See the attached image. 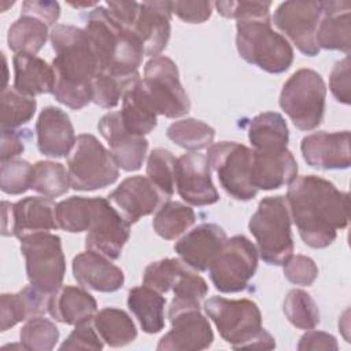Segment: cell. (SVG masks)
I'll use <instances>...</instances> for the list:
<instances>
[{
    "mask_svg": "<svg viewBox=\"0 0 351 351\" xmlns=\"http://www.w3.org/2000/svg\"><path fill=\"white\" fill-rule=\"evenodd\" d=\"M287 203L299 236L311 248L330 245L350 218L348 193L317 176H300L288 184Z\"/></svg>",
    "mask_w": 351,
    "mask_h": 351,
    "instance_id": "6da1fadb",
    "label": "cell"
},
{
    "mask_svg": "<svg viewBox=\"0 0 351 351\" xmlns=\"http://www.w3.org/2000/svg\"><path fill=\"white\" fill-rule=\"evenodd\" d=\"M55 58V99L71 110H81L92 101V84L99 62L85 29L56 25L49 33Z\"/></svg>",
    "mask_w": 351,
    "mask_h": 351,
    "instance_id": "7a4b0ae2",
    "label": "cell"
},
{
    "mask_svg": "<svg viewBox=\"0 0 351 351\" xmlns=\"http://www.w3.org/2000/svg\"><path fill=\"white\" fill-rule=\"evenodd\" d=\"M88 33L99 62V71L121 78L140 77L144 47L137 34L115 22L106 7L96 5L86 16Z\"/></svg>",
    "mask_w": 351,
    "mask_h": 351,
    "instance_id": "3957f363",
    "label": "cell"
},
{
    "mask_svg": "<svg viewBox=\"0 0 351 351\" xmlns=\"http://www.w3.org/2000/svg\"><path fill=\"white\" fill-rule=\"evenodd\" d=\"M204 311L232 348L276 347L274 337L262 328L261 310L252 300L213 296L204 303Z\"/></svg>",
    "mask_w": 351,
    "mask_h": 351,
    "instance_id": "277c9868",
    "label": "cell"
},
{
    "mask_svg": "<svg viewBox=\"0 0 351 351\" xmlns=\"http://www.w3.org/2000/svg\"><path fill=\"white\" fill-rule=\"evenodd\" d=\"M248 228L256 240L258 254L267 265L281 266L292 255L291 214L284 196L263 197L252 214Z\"/></svg>",
    "mask_w": 351,
    "mask_h": 351,
    "instance_id": "5b68a950",
    "label": "cell"
},
{
    "mask_svg": "<svg viewBox=\"0 0 351 351\" xmlns=\"http://www.w3.org/2000/svg\"><path fill=\"white\" fill-rule=\"evenodd\" d=\"M270 23V21H237L236 47L245 62L267 73L280 74L291 67L293 49Z\"/></svg>",
    "mask_w": 351,
    "mask_h": 351,
    "instance_id": "8992f818",
    "label": "cell"
},
{
    "mask_svg": "<svg viewBox=\"0 0 351 351\" xmlns=\"http://www.w3.org/2000/svg\"><path fill=\"white\" fill-rule=\"evenodd\" d=\"M325 97L322 77L311 69H300L284 84L278 103L298 129L313 130L322 122Z\"/></svg>",
    "mask_w": 351,
    "mask_h": 351,
    "instance_id": "52a82bcc",
    "label": "cell"
},
{
    "mask_svg": "<svg viewBox=\"0 0 351 351\" xmlns=\"http://www.w3.org/2000/svg\"><path fill=\"white\" fill-rule=\"evenodd\" d=\"M70 185L75 191L106 188L118 180V165L108 149L89 133L80 134L67 158Z\"/></svg>",
    "mask_w": 351,
    "mask_h": 351,
    "instance_id": "ba28073f",
    "label": "cell"
},
{
    "mask_svg": "<svg viewBox=\"0 0 351 351\" xmlns=\"http://www.w3.org/2000/svg\"><path fill=\"white\" fill-rule=\"evenodd\" d=\"M19 240L29 284L44 293H55L62 287L66 274L60 237L49 232H38Z\"/></svg>",
    "mask_w": 351,
    "mask_h": 351,
    "instance_id": "9c48e42d",
    "label": "cell"
},
{
    "mask_svg": "<svg viewBox=\"0 0 351 351\" xmlns=\"http://www.w3.org/2000/svg\"><path fill=\"white\" fill-rule=\"evenodd\" d=\"M140 84L158 115L180 118L189 112V97L181 85L177 64L170 58H151Z\"/></svg>",
    "mask_w": 351,
    "mask_h": 351,
    "instance_id": "30bf717a",
    "label": "cell"
},
{
    "mask_svg": "<svg viewBox=\"0 0 351 351\" xmlns=\"http://www.w3.org/2000/svg\"><path fill=\"white\" fill-rule=\"evenodd\" d=\"M207 160L215 170L221 186L236 200H251L258 189L252 182L254 151L236 141H219L211 144Z\"/></svg>",
    "mask_w": 351,
    "mask_h": 351,
    "instance_id": "8fae6325",
    "label": "cell"
},
{
    "mask_svg": "<svg viewBox=\"0 0 351 351\" xmlns=\"http://www.w3.org/2000/svg\"><path fill=\"white\" fill-rule=\"evenodd\" d=\"M258 267V250L243 234L228 239L208 267L217 291L234 293L244 291Z\"/></svg>",
    "mask_w": 351,
    "mask_h": 351,
    "instance_id": "7c38bea8",
    "label": "cell"
},
{
    "mask_svg": "<svg viewBox=\"0 0 351 351\" xmlns=\"http://www.w3.org/2000/svg\"><path fill=\"white\" fill-rule=\"evenodd\" d=\"M85 247L111 261L121 256L130 236V223L104 197H93V208L86 230Z\"/></svg>",
    "mask_w": 351,
    "mask_h": 351,
    "instance_id": "4fadbf2b",
    "label": "cell"
},
{
    "mask_svg": "<svg viewBox=\"0 0 351 351\" xmlns=\"http://www.w3.org/2000/svg\"><path fill=\"white\" fill-rule=\"evenodd\" d=\"M321 16V1H285L274 11L273 22L302 53L315 56L319 52L315 34Z\"/></svg>",
    "mask_w": 351,
    "mask_h": 351,
    "instance_id": "5bb4252c",
    "label": "cell"
},
{
    "mask_svg": "<svg viewBox=\"0 0 351 351\" xmlns=\"http://www.w3.org/2000/svg\"><path fill=\"white\" fill-rule=\"evenodd\" d=\"M59 228L56 221V204L48 197L30 196L16 203L3 202V236L22 239L26 234L49 232Z\"/></svg>",
    "mask_w": 351,
    "mask_h": 351,
    "instance_id": "9a60e30c",
    "label": "cell"
},
{
    "mask_svg": "<svg viewBox=\"0 0 351 351\" xmlns=\"http://www.w3.org/2000/svg\"><path fill=\"white\" fill-rule=\"evenodd\" d=\"M210 169L207 156L197 151L177 158L176 186L182 200L192 206H210L219 200Z\"/></svg>",
    "mask_w": 351,
    "mask_h": 351,
    "instance_id": "2e32d148",
    "label": "cell"
},
{
    "mask_svg": "<svg viewBox=\"0 0 351 351\" xmlns=\"http://www.w3.org/2000/svg\"><path fill=\"white\" fill-rule=\"evenodd\" d=\"M171 329L159 340V351H199L206 350L214 340L208 319L200 308H186L169 314Z\"/></svg>",
    "mask_w": 351,
    "mask_h": 351,
    "instance_id": "e0dca14e",
    "label": "cell"
},
{
    "mask_svg": "<svg viewBox=\"0 0 351 351\" xmlns=\"http://www.w3.org/2000/svg\"><path fill=\"white\" fill-rule=\"evenodd\" d=\"M107 199L130 225L165 203L154 184L143 176L125 178Z\"/></svg>",
    "mask_w": 351,
    "mask_h": 351,
    "instance_id": "ac0fdd59",
    "label": "cell"
},
{
    "mask_svg": "<svg viewBox=\"0 0 351 351\" xmlns=\"http://www.w3.org/2000/svg\"><path fill=\"white\" fill-rule=\"evenodd\" d=\"M100 134L110 145V152L114 156L118 167L125 171H136L141 167L148 149V141L129 133L117 111L103 115L97 123Z\"/></svg>",
    "mask_w": 351,
    "mask_h": 351,
    "instance_id": "d6986e66",
    "label": "cell"
},
{
    "mask_svg": "<svg viewBox=\"0 0 351 351\" xmlns=\"http://www.w3.org/2000/svg\"><path fill=\"white\" fill-rule=\"evenodd\" d=\"M300 151L308 166L321 170L347 169L351 163L350 132H315L302 140Z\"/></svg>",
    "mask_w": 351,
    "mask_h": 351,
    "instance_id": "ffe728a7",
    "label": "cell"
},
{
    "mask_svg": "<svg viewBox=\"0 0 351 351\" xmlns=\"http://www.w3.org/2000/svg\"><path fill=\"white\" fill-rule=\"evenodd\" d=\"M226 232L217 223H202L182 236L174 245V251L193 270H208L225 241Z\"/></svg>",
    "mask_w": 351,
    "mask_h": 351,
    "instance_id": "44dd1931",
    "label": "cell"
},
{
    "mask_svg": "<svg viewBox=\"0 0 351 351\" xmlns=\"http://www.w3.org/2000/svg\"><path fill=\"white\" fill-rule=\"evenodd\" d=\"M171 1H143L132 30L144 47L145 56H159L170 38Z\"/></svg>",
    "mask_w": 351,
    "mask_h": 351,
    "instance_id": "7402d4cb",
    "label": "cell"
},
{
    "mask_svg": "<svg viewBox=\"0 0 351 351\" xmlns=\"http://www.w3.org/2000/svg\"><path fill=\"white\" fill-rule=\"evenodd\" d=\"M37 148L44 156H67L75 144V133L70 117L59 107L47 106L36 122Z\"/></svg>",
    "mask_w": 351,
    "mask_h": 351,
    "instance_id": "603a6c76",
    "label": "cell"
},
{
    "mask_svg": "<svg viewBox=\"0 0 351 351\" xmlns=\"http://www.w3.org/2000/svg\"><path fill=\"white\" fill-rule=\"evenodd\" d=\"M73 276L81 287L97 292H115L125 282L123 271L111 259L89 250L74 256Z\"/></svg>",
    "mask_w": 351,
    "mask_h": 351,
    "instance_id": "cb8c5ba5",
    "label": "cell"
},
{
    "mask_svg": "<svg viewBox=\"0 0 351 351\" xmlns=\"http://www.w3.org/2000/svg\"><path fill=\"white\" fill-rule=\"evenodd\" d=\"M252 151V182L258 191L277 189L296 178L298 163L288 148L277 152Z\"/></svg>",
    "mask_w": 351,
    "mask_h": 351,
    "instance_id": "d4e9b609",
    "label": "cell"
},
{
    "mask_svg": "<svg viewBox=\"0 0 351 351\" xmlns=\"http://www.w3.org/2000/svg\"><path fill=\"white\" fill-rule=\"evenodd\" d=\"M322 19L318 25L315 40L318 48L348 53L351 48L350 1H321Z\"/></svg>",
    "mask_w": 351,
    "mask_h": 351,
    "instance_id": "484cf974",
    "label": "cell"
},
{
    "mask_svg": "<svg viewBox=\"0 0 351 351\" xmlns=\"http://www.w3.org/2000/svg\"><path fill=\"white\" fill-rule=\"evenodd\" d=\"M48 313L56 321L75 326L88 322L95 317L97 313V303L84 288L64 285L51 295Z\"/></svg>",
    "mask_w": 351,
    "mask_h": 351,
    "instance_id": "4316f807",
    "label": "cell"
},
{
    "mask_svg": "<svg viewBox=\"0 0 351 351\" xmlns=\"http://www.w3.org/2000/svg\"><path fill=\"white\" fill-rule=\"evenodd\" d=\"M51 295L27 285L16 293H3L0 298V328L3 332L22 321L45 314Z\"/></svg>",
    "mask_w": 351,
    "mask_h": 351,
    "instance_id": "83f0119b",
    "label": "cell"
},
{
    "mask_svg": "<svg viewBox=\"0 0 351 351\" xmlns=\"http://www.w3.org/2000/svg\"><path fill=\"white\" fill-rule=\"evenodd\" d=\"M12 63L16 90L30 97L53 92L55 73L44 59L29 53H15Z\"/></svg>",
    "mask_w": 351,
    "mask_h": 351,
    "instance_id": "f1b7e54d",
    "label": "cell"
},
{
    "mask_svg": "<svg viewBox=\"0 0 351 351\" xmlns=\"http://www.w3.org/2000/svg\"><path fill=\"white\" fill-rule=\"evenodd\" d=\"M140 80L123 95L122 110L119 114L122 123L129 133L144 137V134H148L156 128L158 114L141 88Z\"/></svg>",
    "mask_w": 351,
    "mask_h": 351,
    "instance_id": "f546056e",
    "label": "cell"
},
{
    "mask_svg": "<svg viewBox=\"0 0 351 351\" xmlns=\"http://www.w3.org/2000/svg\"><path fill=\"white\" fill-rule=\"evenodd\" d=\"M248 138L255 151L277 152L287 149L289 130L281 114L267 111L251 119Z\"/></svg>",
    "mask_w": 351,
    "mask_h": 351,
    "instance_id": "4dcf8cb0",
    "label": "cell"
},
{
    "mask_svg": "<svg viewBox=\"0 0 351 351\" xmlns=\"http://www.w3.org/2000/svg\"><path fill=\"white\" fill-rule=\"evenodd\" d=\"M165 304L162 293L145 285L132 288L128 295V307L145 333H158L163 329Z\"/></svg>",
    "mask_w": 351,
    "mask_h": 351,
    "instance_id": "1f68e13d",
    "label": "cell"
},
{
    "mask_svg": "<svg viewBox=\"0 0 351 351\" xmlns=\"http://www.w3.org/2000/svg\"><path fill=\"white\" fill-rule=\"evenodd\" d=\"M92 324L110 347H123L137 337L136 325L129 314L117 307L101 308L92 318Z\"/></svg>",
    "mask_w": 351,
    "mask_h": 351,
    "instance_id": "d6a6232c",
    "label": "cell"
},
{
    "mask_svg": "<svg viewBox=\"0 0 351 351\" xmlns=\"http://www.w3.org/2000/svg\"><path fill=\"white\" fill-rule=\"evenodd\" d=\"M48 25L43 21L21 15L8 29L7 43L11 51L15 53L36 55L47 43Z\"/></svg>",
    "mask_w": 351,
    "mask_h": 351,
    "instance_id": "836d02e7",
    "label": "cell"
},
{
    "mask_svg": "<svg viewBox=\"0 0 351 351\" xmlns=\"http://www.w3.org/2000/svg\"><path fill=\"white\" fill-rule=\"evenodd\" d=\"M195 221V211L189 206L181 202L167 200L155 213L152 226L162 239L174 240L186 232Z\"/></svg>",
    "mask_w": 351,
    "mask_h": 351,
    "instance_id": "e575fe53",
    "label": "cell"
},
{
    "mask_svg": "<svg viewBox=\"0 0 351 351\" xmlns=\"http://www.w3.org/2000/svg\"><path fill=\"white\" fill-rule=\"evenodd\" d=\"M69 170L52 160H38L33 165L30 189L38 192L44 197L53 199L64 195L70 188Z\"/></svg>",
    "mask_w": 351,
    "mask_h": 351,
    "instance_id": "d590c367",
    "label": "cell"
},
{
    "mask_svg": "<svg viewBox=\"0 0 351 351\" xmlns=\"http://www.w3.org/2000/svg\"><path fill=\"white\" fill-rule=\"evenodd\" d=\"M167 137L181 148L199 151L208 148L215 137V130L203 121L185 118L173 122L166 132Z\"/></svg>",
    "mask_w": 351,
    "mask_h": 351,
    "instance_id": "8d00e7d4",
    "label": "cell"
},
{
    "mask_svg": "<svg viewBox=\"0 0 351 351\" xmlns=\"http://www.w3.org/2000/svg\"><path fill=\"white\" fill-rule=\"evenodd\" d=\"M174 298L169 307V314L186 308H200V302L208 292V285L193 269H185L171 287Z\"/></svg>",
    "mask_w": 351,
    "mask_h": 351,
    "instance_id": "74e56055",
    "label": "cell"
},
{
    "mask_svg": "<svg viewBox=\"0 0 351 351\" xmlns=\"http://www.w3.org/2000/svg\"><path fill=\"white\" fill-rule=\"evenodd\" d=\"M176 162L177 158L165 148L152 149L147 160V177L165 202L170 200L174 193Z\"/></svg>",
    "mask_w": 351,
    "mask_h": 351,
    "instance_id": "f35d334b",
    "label": "cell"
},
{
    "mask_svg": "<svg viewBox=\"0 0 351 351\" xmlns=\"http://www.w3.org/2000/svg\"><path fill=\"white\" fill-rule=\"evenodd\" d=\"M36 99L12 88L1 89V130H14L27 123L36 112Z\"/></svg>",
    "mask_w": 351,
    "mask_h": 351,
    "instance_id": "ab89813d",
    "label": "cell"
},
{
    "mask_svg": "<svg viewBox=\"0 0 351 351\" xmlns=\"http://www.w3.org/2000/svg\"><path fill=\"white\" fill-rule=\"evenodd\" d=\"M93 197L71 196L56 204L58 226L70 233L86 232L90 222Z\"/></svg>",
    "mask_w": 351,
    "mask_h": 351,
    "instance_id": "60d3db41",
    "label": "cell"
},
{
    "mask_svg": "<svg viewBox=\"0 0 351 351\" xmlns=\"http://www.w3.org/2000/svg\"><path fill=\"white\" fill-rule=\"evenodd\" d=\"M287 319L299 329H314L319 324V310L314 299L302 289H291L282 303Z\"/></svg>",
    "mask_w": 351,
    "mask_h": 351,
    "instance_id": "b9f144b4",
    "label": "cell"
},
{
    "mask_svg": "<svg viewBox=\"0 0 351 351\" xmlns=\"http://www.w3.org/2000/svg\"><path fill=\"white\" fill-rule=\"evenodd\" d=\"M19 339L23 350L51 351L59 340V330L52 321L37 315L22 326Z\"/></svg>",
    "mask_w": 351,
    "mask_h": 351,
    "instance_id": "7bdbcfd3",
    "label": "cell"
},
{
    "mask_svg": "<svg viewBox=\"0 0 351 351\" xmlns=\"http://www.w3.org/2000/svg\"><path fill=\"white\" fill-rule=\"evenodd\" d=\"M138 80L140 77L121 78L99 71L92 84V101L99 107L112 108Z\"/></svg>",
    "mask_w": 351,
    "mask_h": 351,
    "instance_id": "ee69618b",
    "label": "cell"
},
{
    "mask_svg": "<svg viewBox=\"0 0 351 351\" xmlns=\"http://www.w3.org/2000/svg\"><path fill=\"white\" fill-rule=\"evenodd\" d=\"M189 266L177 258H165L151 262L143 273V285L149 287L159 293H166L171 289L178 276Z\"/></svg>",
    "mask_w": 351,
    "mask_h": 351,
    "instance_id": "f6af8a7d",
    "label": "cell"
},
{
    "mask_svg": "<svg viewBox=\"0 0 351 351\" xmlns=\"http://www.w3.org/2000/svg\"><path fill=\"white\" fill-rule=\"evenodd\" d=\"M32 169L27 160L12 159L1 162V191L7 195H21L30 189Z\"/></svg>",
    "mask_w": 351,
    "mask_h": 351,
    "instance_id": "bcb514c9",
    "label": "cell"
},
{
    "mask_svg": "<svg viewBox=\"0 0 351 351\" xmlns=\"http://www.w3.org/2000/svg\"><path fill=\"white\" fill-rule=\"evenodd\" d=\"M218 14L237 21H270V1H217Z\"/></svg>",
    "mask_w": 351,
    "mask_h": 351,
    "instance_id": "7dc6e473",
    "label": "cell"
},
{
    "mask_svg": "<svg viewBox=\"0 0 351 351\" xmlns=\"http://www.w3.org/2000/svg\"><path fill=\"white\" fill-rule=\"evenodd\" d=\"M282 266L285 278L295 285L308 287L318 277V267L315 262L306 255L292 254Z\"/></svg>",
    "mask_w": 351,
    "mask_h": 351,
    "instance_id": "c3c4849f",
    "label": "cell"
},
{
    "mask_svg": "<svg viewBox=\"0 0 351 351\" xmlns=\"http://www.w3.org/2000/svg\"><path fill=\"white\" fill-rule=\"evenodd\" d=\"M104 341L90 321L75 325V329L60 344V350H101Z\"/></svg>",
    "mask_w": 351,
    "mask_h": 351,
    "instance_id": "681fc988",
    "label": "cell"
},
{
    "mask_svg": "<svg viewBox=\"0 0 351 351\" xmlns=\"http://www.w3.org/2000/svg\"><path fill=\"white\" fill-rule=\"evenodd\" d=\"M329 88L339 103L350 104L351 101V82H350V58L348 55L339 60L332 69L329 77Z\"/></svg>",
    "mask_w": 351,
    "mask_h": 351,
    "instance_id": "f907efd6",
    "label": "cell"
},
{
    "mask_svg": "<svg viewBox=\"0 0 351 351\" xmlns=\"http://www.w3.org/2000/svg\"><path fill=\"white\" fill-rule=\"evenodd\" d=\"M210 1H171V11L188 23H203L211 16Z\"/></svg>",
    "mask_w": 351,
    "mask_h": 351,
    "instance_id": "816d5d0a",
    "label": "cell"
},
{
    "mask_svg": "<svg viewBox=\"0 0 351 351\" xmlns=\"http://www.w3.org/2000/svg\"><path fill=\"white\" fill-rule=\"evenodd\" d=\"M22 15L34 16L45 25H55L60 15V7L56 1H36L27 0L22 4Z\"/></svg>",
    "mask_w": 351,
    "mask_h": 351,
    "instance_id": "f5cc1de1",
    "label": "cell"
},
{
    "mask_svg": "<svg viewBox=\"0 0 351 351\" xmlns=\"http://www.w3.org/2000/svg\"><path fill=\"white\" fill-rule=\"evenodd\" d=\"M107 11L110 14V16L118 22L119 25H122L123 27L132 29L136 18H137V12H138V5L140 3L136 1H107Z\"/></svg>",
    "mask_w": 351,
    "mask_h": 351,
    "instance_id": "db71d44e",
    "label": "cell"
},
{
    "mask_svg": "<svg viewBox=\"0 0 351 351\" xmlns=\"http://www.w3.org/2000/svg\"><path fill=\"white\" fill-rule=\"evenodd\" d=\"M339 348L337 340L335 336L321 332V330H311L308 329L299 340L298 350H333L336 351Z\"/></svg>",
    "mask_w": 351,
    "mask_h": 351,
    "instance_id": "11a10c76",
    "label": "cell"
},
{
    "mask_svg": "<svg viewBox=\"0 0 351 351\" xmlns=\"http://www.w3.org/2000/svg\"><path fill=\"white\" fill-rule=\"evenodd\" d=\"M25 149L22 133L16 130H1V162L12 160Z\"/></svg>",
    "mask_w": 351,
    "mask_h": 351,
    "instance_id": "9f6ffc18",
    "label": "cell"
}]
</instances>
